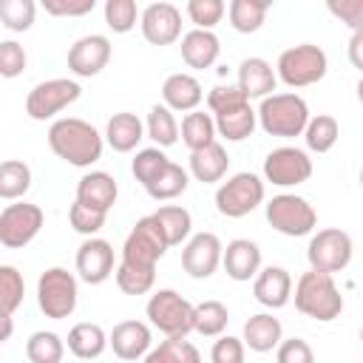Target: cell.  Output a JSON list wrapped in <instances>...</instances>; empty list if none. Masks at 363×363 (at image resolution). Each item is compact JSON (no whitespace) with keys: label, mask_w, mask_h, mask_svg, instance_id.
<instances>
[{"label":"cell","mask_w":363,"mask_h":363,"mask_svg":"<svg viewBox=\"0 0 363 363\" xmlns=\"http://www.w3.org/2000/svg\"><path fill=\"white\" fill-rule=\"evenodd\" d=\"M79 94H82V88L77 79L57 77V79L37 82L26 96V113L37 122H45V119L57 116L60 111H65L68 105H74L79 99Z\"/></svg>","instance_id":"obj_9"},{"label":"cell","mask_w":363,"mask_h":363,"mask_svg":"<svg viewBox=\"0 0 363 363\" xmlns=\"http://www.w3.org/2000/svg\"><path fill=\"white\" fill-rule=\"evenodd\" d=\"M26 62H28V57H26L20 43H14V40H3L0 43V74L6 79L20 77L26 71Z\"/></svg>","instance_id":"obj_47"},{"label":"cell","mask_w":363,"mask_h":363,"mask_svg":"<svg viewBox=\"0 0 363 363\" xmlns=\"http://www.w3.org/2000/svg\"><path fill=\"white\" fill-rule=\"evenodd\" d=\"M102 14L113 34H128L136 26V20H142V11L133 0H105Z\"/></svg>","instance_id":"obj_42"},{"label":"cell","mask_w":363,"mask_h":363,"mask_svg":"<svg viewBox=\"0 0 363 363\" xmlns=\"http://www.w3.org/2000/svg\"><path fill=\"white\" fill-rule=\"evenodd\" d=\"M221 54V43L213 31H201V28H193L182 37V60L187 68H196V71H204L210 68Z\"/></svg>","instance_id":"obj_25"},{"label":"cell","mask_w":363,"mask_h":363,"mask_svg":"<svg viewBox=\"0 0 363 363\" xmlns=\"http://www.w3.org/2000/svg\"><path fill=\"white\" fill-rule=\"evenodd\" d=\"M77 295H79L77 275L62 267H48L37 278V306L51 320L71 318L77 309Z\"/></svg>","instance_id":"obj_6"},{"label":"cell","mask_w":363,"mask_h":363,"mask_svg":"<svg viewBox=\"0 0 363 363\" xmlns=\"http://www.w3.org/2000/svg\"><path fill=\"white\" fill-rule=\"evenodd\" d=\"M142 37L150 45H170L182 37V11L173 3H150L139 20Z\"/></svg>","instance_id":"obj_15"},{"label":"cell","mask_w":363,"mask_h":363,"mask_svg":"<svg viewBox=\"0 0 363 363\" xmlns=\"http://www.w3.org/2000/svg\"><path fill=\"white\" fill-rule=\"evenodd\" d=\"M145 130H147V136L156 142V147H170V145H176V139H179V122H176V116H173V111L167 108V105H153L150 108V113H147V122H145Z\"/></svg>","instance_id":"obj_35"},{"label":"cell","mask_w":363,"mask_h":363,"mask_svg":"<svg viewBox=\"0 0 363 363\" xmlns=\"http://www.w3.org/2000/svg\"><path fill=\"white\" fill-rule=\"evenodd\" d=\"M264 213H267L269 227L278 230L281 235H289V238L309 235V233L318 227V213H315V207H312L303 196H295V193L272 196V199L264 204Z\"/></svg>","instance_id":"obj_7"},{"label":"cell","mask_w":363,"mask_h":363,"mask_svg":"<svg viewBox=\"0 0 363 363\" xmlns=\"http://www.w3.org/2000/svg\"><path fill=\"white\" fill-rule=\"evenodd\" d=\"M0 320H3V335H0V340H9V337H11V315H3Z\"/></svg>","instance_id":"obj_54"},{"label":"cell","mask_w":363,"mask_h":363,"mask_svg":"<svg viewBox=\"0 0 363 363\" xmlns=\"http://www.w3.org/2000/svg\"><path fill=\"white\" fill-rule=\"evenodd\" d=\"M145 363H201L199 349L184 337H167L159 346H153L145 357Z\"/></svg>","instance_id":"obj_38"},{"label":"cell","mask_w":363,"mask_h":363,"mask_svg":"<svg viewBox=\"0 0 363 363\" xmlns=\"http://www.w3.org/2000/svg\"><path fill=\"white\" fill-rule=\"evenodd\" d=\"M230 323V312L221 301H201L196 303V332L204 337H221Z\"/></svg>","instance_id":"obj_41"},{"label":"cell","mask_w":363,"mask_h":363,"mask_svg":"<svg viewBox=\"0 0 363 363\" xmlns=\"http://www.w3.org/2000/svg\"><path fill=\"white\" fill-rule=\"evenodd\" d=\"M346 54H349V62H352V65L360 71V77H363V31H354V34L349 37Z\"/></svg>","instance_id":"obj_53"},{"label":"cell","mask_w":363,"mask_h":363,"mask_svg":"<svg viewBox=\"0 0 363 363\" xmlns=\"http://www.w3.org/2000/svg\"><path fill=\"white\" fill-rule=\"evenodd\" d=\"M37 14L34 0H3L0 3V20L9 31H28Z\"/></svg>","instance_id":"obj_44"},{"label":"cell","mask_w":363,"mask_h":363,"mask_svg":"<svg viewBox=\"0 0 363 363\" xmlns=\"http://www.w3.org/2000/svg\"><path fill=\"white\" fill-rule=\"evenodd\" d=\"M309 176H312V159L301 147L281 145L269 150L264 159V179L272 182L275 187H298L309 182Z\"/></svg>","instance_id":"obj_13"},{"label":"cell","mask_w":363,"mask_h":363,"mask_svg":"<svg viewBox=\"0 0 363 363\" xmlns=\"http://www.w3.org/2000/svg\"><path fill=\"white\" fill-rule=\"evenodd\" d=\"M295 309L312 320L329 323L343 312V295L329 272L309 269L295 284Z\"/></svg>","instance_id":"obj_2"},{"label":"cell","mask_w":363,"mask_h":363,"mask_svg":"<svg viewBox=\"0 0 363 363\" xmlns=\"http://www.w3.org/2000/svg\"><path fill=\"white\" fill-rule=\"evenodd\" d=\"M326 71H329L326 51L320 45H312V43H301V45H292V48L281 51L278 65H275L278 79L289 88L315 85L326 77Z\"/></svg>","instance_id":"obj_5"},{"label":"cell","mask_w":363,"mask_h":363,"mask_svg":"<svg viewBox=\"0 0 363 363\" xmlns=\"http://www.w3.org/2000/svg\"><path fill=\"white\" fill-rule=\"evenodd\" d=\"M111 60V40L105 34H85L68 48V71L74 77H96Z\"/></svg>","instance_id":"obj_16"},{"label":"cell","mask_w":363,"mask_h":363,"mask_svg":"<svg viewBox=\"0 0 363 363\" xmlns=\"http://www.w3.org/2000/svg\"><path fill=\"white\" fill-rule=\"evenodd\" d=\"M23 298H26L23 275L17 272V267L3 264L0 267V306H3V315H14V309L23 303Z\"/></svg>","instance_id":"obj_43"},{"label":"cell","mask_w":363,"mask_h":363,"mask_svg":"<svg viewBox=\"0 0 363 363\" xmlns=\"http://www.w3.org/2000/svg\"><path fill=\"white\" fill-rule=\"evenodd\" d=\"M167 164H170V159L162 153V147H142V150H136V156L130 162V173L142 187H147L164 173Z\"/></svg>","instance_id":"obj_39"},{"label":"cell","mask_w":363,"mask_h":363,"mask_svg":"<svg viewBox=\"0 0 363 363\" xmlns=\"http://www.w3.org/2000/svg\"><path fill=\"white\" fill-rule=\"evenodd\" d=\"M357 99H360V105H363V77L357 79Z\"/></svg>","instance_id":"obj_55"},{"label":"cell","mask_w":363,"mask_h":363,"mask_svg":"<svg viewBox=\"0 0 363 363\" xmlns=\"http://www.w3.org/2000/svg\"><path fill=\"white\" fill-rule=\"evenodd\" d=\"M116 196H119L116 179L105 170H91L77 182V201L91 207V210L108 213L116 204Z\"/></svg>","instance_id":"obj_20"},{"label":"cell","mask_w":363,"mask_h":363,"mask_svg":"<svg viewBox=\"0 0 363 363\" xmlns=\"http://www.w3.org/2000/svg\"><path fill=\"white\" fill-rule=\"evenodd\" d=\"M187 184H190V170H184L182 164L170 162V164L164 167V173H162L153 184H147L145 190H147V196H150L153 201H170V199L182 196V193L187 190Z\"/></svg>","instance_id":"obj_36"},{"label":"cell","mask_w":363,"mask_h":363,"mask_svg":"<svg viewBox=\"0 0 363 363\" xmlns=\"http://www.w3.org/2000/svg\"><path fill=\"white\" fill-rule=\"evenodd\" d=\"M326 9L343 26H349L352 34L363 31V0H326Z\"/></svg>","instance_id":"obj_49"},{"label":"cell","mask_w":363,"mask_h":363,"mask_svg":"<svg viewBox=\"0 0 363 363\" xmlns=\"http://www.w3.org/2000/svg\"><path fill=\"white\" fill-rule=\"evenodd\" d=\"M252 295L267 309H281L292 298V275L284 267H264L252 281Z\"/></svg>","instance_id":"obj_19"},{"label":"cell","mask_w":363,"mask_h":363,"mask_svg":"<svg viewBox=\"0 0 363 363\" xmlns=\"http://www.w3.org/2000/svg\"><path fill=\"white\" fill-rule=\"evenodd\" d=\"M105 216H108V213L91 210V207L79 204L77 199H74V204L68 207V221H71V227H74L77 233L88 235V238H94V235H96V233L105 227Z\"/></svg>","instance_id":"obj_46"},{"label":"cell","mask_w":363,"mask_h":363,"mask_svg":"<svg viewBox=\"0 0 363 363\" xmlns=\"http://www.w3.org/2000/svg\"><path fill=\"white\" fill-rule=\"evenodd\" d=\"M352 235L343 233L340 227H326V230H318L312 238H309V247H306V258H309V267L318 269V272H340L349 267L352 261Z\"/></svg>","instance_id":"obj_10"},{"label":"cell","mask_w":363,"mask_h":363,"mask_svg":"<svg viewBox=\"0 0 363 363\" xmlns=\"http://www.w3.org/2000/svg\"><path fill=\"white\" fill-rule=\"evenodd\" d=\"M244 354H247V346L241 337L221 335L210 349V363H244Z\"/></svg>","instance_id":"obj_50"},{"label":"cell","mask_w":363,"mask_h":363,"mask_svg":"<svg viewBox=\"0 0 363 363\" xmlns=\"http://www.w3.org/2000/svg\"><path fill=\"white\" fill-rule=\"evenodd\" d=\"M221 264L233 281H250L261 272V247L250 238H233L224 247Z\"/></svg>","instance_id":"obj_22"},{"label":"cell","mask_w":363,"mask_h":363,"mask_svg":"<svg viewBox=\"0 0 363 363\" xmlns=\"http://www.w3.org/2000/svg\"><path fill=\"white\" fill-rule=\"evenodd\" d=\"M43 221L45 216H43V207L37 204H28V201L6 204L0 213V244L6 250H20L31 244L43 230Z\"/></svg>","instance_id":"obj_12"},{"label":"cell","mask_w":363,"mask_h":363,"mask_svg":"<svg viewBox=\"0 0 363 363\" xmlns=\"http://www.w3.org/2000/svg\"><path fill=\"white\" fill-rule=\"evenodd\" d=\"M201 99H204V91L193 74H182V71L170 74L162 85V105H167L170 111L193 113V111H199Z\"/></svg>","instance_id":"obj_23"},{"label":"cell","mask_w":363,"mask_h":363,"mask_svg":"<svg viewBox=\"0 0 363 363\" xmlns=\"http://www.w3.org/2000/svg\"><path fill=\"white\" fill-rule=\"evenodd\" d=\"M244 102H250V99L244 96V91H241L238 85H216V88H210V94H207V108L213 111V116H216V113H224V111H230V108H238V105H244Z\"/></svg>","instance_id":"obj_48"},{"label":"cell","mask_w":363,"mask_h":363,"mask_svg":"<svg viewBox=\"0 0 363 363\" xmlns=\"http://www.w3.org/2000/svg\"><path fill=\"white\" fill-rule=\"evenodd\" d=\"M340 139V125L335 116L329 113H318L309 119L306 130H303V142L312 153H329Z\"/></svg>","instance_id":"obj_32"},{"label":"cell","mask_w":363,"mask_h":363,"mask_svg":"<svg viewBox=\"0 0 363 363\" xmlns=\"http://www.w3.org/2000/svg\"><path fill=\"white\" fill-rule=\"evenodd\" d=\"M224 258V244L216 233H196L182 250V269L190 278H210Z\"/></svg>","instance_id":"obj_14"},{"label":"cell","mask_w":363,"mask_h":363,"mask_svg":"<svg viewBox=\"0 0 363 363\" xmlns=\"http://www.w3.org/2000/svg\"><path fill=\"white\" fill-rule=\"evenodd\" d=\"M267 11H269V0H233L227 6V14H230V26L238 31V34H252L264 26L267 20Z\"/></svg>","instance_id":"obj_31"},{"label":"cell","mask_w":363,"mask_h":363,"mask_svg":"<svg viewBox=\"0 0 363 363\" xmlns=\"http://www.w3.org/2000/svg\"><path fill=\"white\" fill-rule=\"evenodd\" d=\"M145 125H142V119L136 116V113H130V111H119V113H113L111 119H108V125H105V142L116 150V153H130L142 139H145Z\"/></svg>","instance_id":"obj_26"},{"label":"cell","mask_w":363,"mask_h":363,"mask_svg":"<svg viewBox=\"0 0 363 363\" xmlns=\"http://www.w3.org/2000/svg\"><path fill=\"white\" fill-rule=\"evenodd\" d=\"M77 272L85 284H102L113 269V247L105 238H85L77 250Z\"/></svg>","instance_id":"obj_17"},{"label":"cell","mask_w":363,"mask_h":363,"mask_svg":"<svg viewBox=\"0 0 363 363\" xmlns=\"http://www.w3.org/2000/svg\"><path fill=\"white\" fill-rule=\"evenodd\" d=\"M227 167H230V156H227L224 145H218V142L190 153V176L201 184L221 182L227 176Z\"/></svg>","instance_id":"obj_27"},{"label":"cell","mask_w":363,"mask_h":363,"mask_svg":"<svg viewBox=\"0 0 363 363\" xmlns=\"http://www.w3.org/2000/svg\"><path fill=\"white\" fill-rule=\"evenodd\" d=\"M116 286L125 292V295H145L153 289V281H156V267H136V264H125L119 261L116 267Z\"/></svg>","instance_id":"obj_40"},{"label":"cell","mask_w":363,"mask_h":363,"mask_svg":"<svg viewBox=\"0 0 363 363\" xmlns=\"http://www.w3.org/2000/svg\"><path fill=\"white\" fill-rule=\"evenodd\" d=\"M62 354H65V343L57 332H34L28 340H26V357L28 363H62Z\"/></svg>","instance_id":"obj_37"},{"label":"cell","mask_w":363,"mask_h":363,"mask_svg":"<svg viewBox=\"0 0 363 363\" xmlns=\"http://www.w3.org/2000/svg\"><path fill=\"white\" fill-rule=\"evenodd\" d=\"M244 346L264 354V352H272L281 346L284 340V326L278 318H272L269 312H258V315H250L247 323H244V335H241Z\"/></svg>","instance_id":"obj_24"},{"label":"cell","mask_w":363,"mask_h":363,"mask_svg":"<svg viewBox=\"0 0 363 363\" xmlns=\"http://www.w3.org/2000/svg\"><path fill=\"white\" fill-rule=\"evenodd\" d=\"M278 85V74L275 68L264 60V57H247L238 65V88L244 91L247 99H267L272 96Z\"/></svg>","instance_id":"obj_21"},{"label":"cell","mask_w":363,"mask_h":363,"mask_svg":"<svg viewBox=\"0 0 363 363\" xmlns=\"http://www.w3.org/2000/svg\"><path fill=\"white\" fill-rule=\"evenodd\" d=\"M108 346V335L99 323H77L68 332V352L79 360H96Z\"/></svg>","instance_id":"obj_29"},{"label":"cell","mask_w":363,"mask_h":363,"mask_svg":"<svg viewBox=\"0 0 363 363\" xmlns=\"http://www.w3.org/2000/svg\"><path fill=\"white\" fill-rule=\"evenodd\" d=\"M275 363H315V352L303 337H289V340H281Z\"/></svg>","instance_id":"obj_51"},{"label":"cell","mask_w":363,"mask_h":363,"mask_svg":"<svg viewBox=\"0 0 363 363\" xmlns=\"http://www.w3.org/2000/svg\"><path fill=\"white\" fill-rule=\"evenodd\" d=\"M108 343L119 360H139L153 349V335L145 320H119L111 329Z\"/></svg>","instance_id":"obj_18"},{"label":"cell","mask_w":363,"mask_h":363,"mask_svg":"<svg viewBox=\"0 0 363 363\" xmlns=\"http://www.w3.org/2000/svg\"><path fill=\"white\" fill-rule=\"evenodd\" d=\"M48 147L57 159L74 164V167H91L102 159V136L99 130L77 116H65L51 122L48 128Z\"/></svg>","instance_id":"obj_1"},{"label":"cell","mask_w":363,"mask_h":363,"mask_svg":"<svg viewBox=\"0 0 363 363\" xmlns=\"http://www.w3.org/2000/svg\"><path fill=\"white\" fill-rule=\"evenodd\" d=\"M145 315L153 329H159L164 337H187L196 332V306L182 298L176 289H159L150 295Z\"/></svg>","instance_id":"obj_4"},{"label":"cell","mask_w":363,"mask_h":363,"mask_svg":"<svg viewBox=\"0 0 363 363\" xmlns=\"http://www.w3.org/2000/svg\"><path fill=\"white\" fill-rule=\"evenodd\" d=\"M309 119L312 116H309L306 99L292 94V91L272 94V96L261 99V105H258V125L267 136H278V139L303 136Z\"/></svg>","instance_id":"obj_3"},{"label":"cell","mask_w":363,"mask_h":363,"mask_svg":"<svg viewBox=\"0 0 363 363\" xmlns=\"http://www.w3.org/2000/svg\"><path fill=\"white\" fill-rule=\"evenodd\" d=\"M167 247L170 244H167L159 221L153 216H145L128 233V238L122 244V261L136 264V267H156V261L167 252Z\"/></svg>","instance_id":"obj_11"},{"label":"cell","mask_w":363,"mask_h":363,"mask_svg":"<svg viewBox=\"0 0 363 363\" xmlns=\"http://www.w3.org/2000/svg\"><path fill=\"white\" fill-rule=\"evenodd\" d=\"M218 136L216 130V119L213 113H204V111H193V113H184L182 119V142L187 145V150H201L207 145H213Z\"/></svg>","instance_id":"obj_30"},{"label":"cell","mask_w":363,"mask_h":363,"mask_svg":"<svg viewBox=\"0 0 363 363\" xmlns=\"http://www.w3.org/2000/svg\"><path fill=\"white\" fill-rule=\"evenodd\" d=\"M213 119H216V130H218L221 139H227V142H244V139L252 136V130L258 125V111L250 102H244L238 108H230L224 113H216Z\"/></svg>","instance_id":"obj_28"},{"label":"cell","mask_w":363,"mask_h":363,"mask_svg":"<svg viewBox=\"0 0 363 363\" xmlns=\"http://www.w3.org/2000/svg\"><path fill=\"white\" fill-rule=\"evenodd\" d=\"M360 340H363V329H360Z\"/></svg>","instance_id":"obj_57"},{"label":"cell","mask_w":363,"mask_h":363,"mask_svg":"<svg viewBox=\"0 0 363 363\" xmlns=\"http://www.w3.org/2000/svg\"><path fill=\"white\" fill-rule=\"evenodd\" d=\"M43 9L51 17H82L96 9V0H43Z\"/></svg>","instance_id":"obj_52"},{"label":"cell","mask_w":363,"mask_h":363,"mask_svg":"<svg viewBox=\"0 0 363 363\" xmlns=\"http://www.w3.org/2000/svg\"><path fill=\"white\" fill-rule=\"evenodd\" d=\"M360 187H363V167H360Z\"/></svg>","instance_id":"obj_56"},{"label":"cell","mask_w":363,"mask_h":363,"mask_svg":"<svg viewBox=\"0 0 363 363\" xmlns=\"http://www.w3.org/2000/svg\"><path fill=\"white\" fill-rule=\"evenodd\" d=\"M31 187V167L20 159H6L0 164V199L14 201L23 199Z\"/></svg>","instance_id":"obj_33"},{"label":"cell","mask_w":363,"mask_h":363,"mask_svg":"<svg viewBox=\"0 0 363 363\" xmlns=\"http://www.w3.org/2000/svg\"><path fill=\"white\" fill-rule=\"evenodd\" d=\"M264 182L255 173H235L216 190V210L227 218H244L258 204H264Z\"/></svg>","instance_id":"obj_8"},{"label":"cell","mask_w":363,"mask_h":363,"mask_svg":"<svg viewBox=\"0 0 363 363\" xmlns=\"http://www.w3.org/2000/svg\"><path fill=\"white\" fill-rule=\"evenodd\" d=\"M150 216L159 221V227H162V233H164V238H167L170 247L182 244V241L190 235L193 218H190V213H187L184 207H179V204H164V207H159V210L150 213Z\"/></svg>","instance_id":"obj_34"},{"label":"cell","mask_w":363,"mask_h":363,"mask_svg":"<svg viewBox=\"0 0 363 363\" xmlns=\"http://www.w3.org/2000/svg\"><path fill=\"white\" fill-rule=\"evenodd\" d=\"M184 11H187V17H190V23L196 28L213 31V26H218L221 17L227 14V6L221 0H190L184 6Z\"/></svg>","instance_id":"obj_45"}]
</instances>
